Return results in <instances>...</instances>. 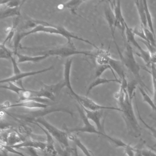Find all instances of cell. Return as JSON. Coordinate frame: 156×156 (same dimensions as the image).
<instances>
[{
    "mask_svg": "<svg viewBox=\"0 0 156 156\" xmlns=\"http://www.w3.org/2000/svg\"><path fill=\"white\" fill-rule=\"evenodd\" d=\"M115 97L121 110L120 113L129 134L134 137H139L141 135V128L134 112L132 100L128 95L126 87L120 85L119 91L115 94Z\"/></svg>",
    "mask_w": 156,
    "mask_h": 156,
    "instance_id": "6da1fadb",
    "label": "cell"
},
{
    "mask_svg": "<svg viewBox=\"0 0 156 156\" xmlns=\"http://www.w3.org/2000/svg\"><path fill=\"white\" fill-rule=\"evenodd\" d=\"M35 24L33 28L29 31L22 32L17 34L16 39L14 41V54L17 53L18 48L20 46V43L22 40L28 35L37 33H45L51 34H58L63 36L67 40V42H72V39H74L78 41H81L83 42L86 43L88 44H90L94 46L96 49H98V47L93 44L91 42L85 39L81 38L77 35L73 34L70 32L68 31L65 28L62 26H55V25H51L43 21H35L34 22Z\"/></svg>",
    "mask_w": 156,
    "mask_h": 156,
    "instance_id": "7a4b0ae2",
    "label": "cell"
},
{
    "mask_svg": "<svg viewBox=\"0 0 156 156\" xmlns=\"http://www.w3.org/2000/svg\"><path fill=\"white\" fill-rule=\"evenodd\" d=\"M122 37L123 38L125 47L123 52L120 50L117 43L116 41V40H114V43L115 45L119 55L120 57V61L123 63L124 66H126L127 70L134 76L135 80L138 83L139 86L144 89L145 88L146 90H149L148 87L145 84L142 80L140 75L141 67L135 58V55L132 46L127 41L125 36V34H122Z\"/></svg>",
    "mask_w": 156,
    "mask_h": 156,
    "instance_id": "3957f363",
    "label": "cell"
},
{
    "mask_svg": "<svg viewBox=\"0 0 156 156\" xmlns=\"http://www.w3.org/2000/svg\"><path fill=\"white\" fill-rule=\"evenodd\" d=\"M34 122L38 123L44 128L51 136L59 142L64 151L71 152L69 142V134L68 132L59 129L48 122L44 118H41L33 123Z\"/></svg>",
    "mask_w": 156,
    "mask_h": 156,
    "instance_id": "277c9868",
    "label": "cell"
},
{
    "mask_svg": "<svg viewBox=\"0 0 156 156\" xmlns=\"http://www.w3.org/2000/svg\"><path fill=\"white\" fill-rule=\"evenodd\" d=\"M55 112H64L68 113L71 116L73 115V112L70 110L64 108H52L51 109H41V110H37V111H31L26 114H21V115H17V114H10L7 113L9 115L11 116L14 118L19 119L20 120L25 122H30L33 123L37 119L43 118L44 116Z\"/></svg>",
    "mask_w": 156,
    "mask_h": 156,
    "instance_id": "5b68a950",
    "label": "cell"
},
{
    "mask_svg": "<svg viewBox=\"0 0 156 156\" xmlns=\"http://www.w3.org/2000/svg\"><path fill=\"white\" fill-rule=\"evenodd\" d=\"M44 54L50 55H56L61 57H67L76 55H83L94 57V52L90 51H79L75 47L73 42H67L66 44L59 46L44 52Z\"/></svg>",
    "mask_w": 156,
    "mask_h": 156,
    "instance_id": "8992f818",
    "label": "cell"
},
{
    "mask_svg": "<svg viewBox=\"0 0 156 156\" xmlns=\"http://www.w3.org/2000/svg\"><path fill=\"white\" fill-rule=\"evenodd\" d=\"M125 36L127 42L130 45L134 46L140 52V53H136V54L143 60L147 66L149 67H150L151 63L149 52L147 51L144 50L136 40L135 34L132 31V29L129 27L126 23L125 24Z\"/></svg>",
    "mask_w": 156,
    "mask_h": 156,
    "instance_id": "52a82bcc",
    "label": "cell"
},
{
    "mask_svg": "<svg viewBox=\"0 0 156 156\" xmlns=\"http://www.w3.org/2000/svg\"><path fill=\"white\" fill-rule=\"evenodd\" d=\"M1 140L3 142V145L12 147L21 143L25 140L19 134L17 130L11 126L1 129Z\"/></svg>",
    "mask_w": 156,
    "mask_h": 156,
    "instance_id": "ba28073f",
    "label": "cell"
},
{
    "mask_svg": "<svg viewBox=\"0 0 156 156\" xmlns=\"http://www.w3.org/2000/svg\"><path fill=\"white\" fill-rule=\"evenodd\" d=\"M72 94L75 98L77 102L80 105L83 107L89 110L92 111H99V110H113L121 112V110L119 108H115L114 107L105 106L101 105L95 103L87 97L80 95L76 94L74 91L71 93Z\"/></svg>",
    "mask_w": 156,
    "mask_h": 156,
    "instance_id": "9c48e42d",
    "label": "cell"
},
{
    "mask_svg": "<svg viewBox=\"0 0 156 156\" xmlns=\"http://www.w3.org/2000/svg\"><path fill=\"white\" fill-rule=\"evenodd\" d=\"M78 112L80 117L83 122V126L81 128H79L72 129H68L67 132L70 133H87L90 134H95L97 135H102L105 137H108V135L105 133H102L98 130L94 126H93L90 122L89 119L87 118V117L83 109L82 108V107L77 106Z\"/></svg>",
    "mask_w": 156,
    "mask_h": 156,
    "instance_id": "30bf717a",
    "label": "cell"
},
{
    "mask_svg": "<svg viewBox=\"0 0 156 156\" xmlns=\"http://www.w3.org/2000/svg\"><path fill=\"white\" fill-rule=\"evenodd\" d=\"M49 107V105L44 103H41L35 100H25L20 101L15 104H12L9 101L4 102L1 105L2 110H5L12 108L22 107L28 108H41L45 109Z\"/></svg>",
    "mask_w": 156,
    "mask_h": 156,
    "instance_id": "8fae6325",
    "label": "cell"
},
{
    "mask_svg": "<svg viewBox=\"0 0 156 156\" xmlns=\"http://www.w3.org/2000/svg\"><path fill=\"white\" fill-rule=\"evenodd\" d=\"M53 68V66H52L48 68L42 69V70H38V71L28 72H21L18 74L13 75V76L9 77V78L2 80L0 81V83L1 84L4 83H14L18 84L19 85V86L20 87H23L22 84V80L23 78L28 77V76H32L35 75L48 72V71L51 70Z\"/></svg>",
    "mask_w": 156,
    "mask_h": 156,
    "instance_id": "7c38bea8",
    "label": "cell"
},
{
    "mask_svg": "<svg viewBox=\"0 0 156 156\" xmlns=\"http://www.w3.org/2000/svg\"><path fill=\"white\" fill-rule=\"evenodd\" d=\"M115 17L117 21V28H119L121 32V34L125 33V21L121 9V2L108 1Z\"/></svg>",
    "mask_w": 156,
    "mask_h": 156,
    "instance_id": "4fadbf2b",
    "label": "cell"
},
{
    "mask_svg": "<svg viewBox=\"0 0 156 156\" xmlns=\"http://www.w3.org/2000/svg\"><path fill=\"white\" fill-rule=\"evenodd\" d=\"M81 106V105H80ZM82 107L86 115L89 120H92L95 125H96V128L98 130L102 133L103 132V126L102 125V119L103 117V110H99V111H92L88 110L86 108Z\"/></svg>",
    "mask_w": 156,
    "mask_h": 156,
    "instance_id": "5bb4252c",
    "label": "cell"
},
{
    "mask_svg": "<svg viewBox=\"0 0 156 156\" xmlns=\"http://www.w3.org/2000/svg\"><path fill=\"white\" fill-rule=\"evenodd\" d=\"M33 124L38 126L40 129H41V130H42L43 132H44L45 136H46V147L45 150L44 151V156H51L58 155V152L55 149L54 138L41 126L38 124V123H35V122Z\"/></svg>",
    "mask_w": 156,
    "mask_h": 156,
    "instance_id": "9a60e30c",
    "label": "cell"
},
{
    "mask_svg": "<svg viewBox=\"0 0 156 156\" xmlns=\"http://www.w3.org/2000/svg\"><path fill=\"white\" fill-rule=\"evenodd\" d=\"M105 16L110 30L113 39L115 38V31L117 28V21L114 11L108 2L105 8Z\"/></svg>",
    "mask_w": 156,
    "mask_h": 156,
    "instance_id": "2e32d148",
    "label": "cell"
},
{
    "mask_svg": "<svg viewBox=\"0 0 156 156\" xmlns=\"http://www.w3.org/2000/svg\"><path fill=\"white\" fill-rule=\"evenodd\" d=\"M46 142L30 139L24 140L20 144L11 147L14 149L27 148L28 149L32 148L34 149L41 150L44 151L46 148Z\"/></svg>",
    "mask_w": 156,
    "mask_h": 156,
    "instance_id": "e0dca14e",
    "label": "cell"
},
{
    "mask_svg": "<svg viewBox=\"0 0 156 156\" xmlns=\"http://www.w3.org/2000/svg\"><path fill=\"white\" fill-rule=\"evenodd\" d=\"M114 73H115L120 78L121 81L126 80V76L124 70V66L121 61L110 58L108 63Z\"/></svg>",
    "mask_w": 156,
    "mask_h": 156,
    "instance_id": "ac0fdd59",
    "label": "cell"
},
{
    "mask_svg": "<svg viewBox=\"0 0 156 156\" xmlns=\"http://www.w3.org/2000/svg\"><path fill=\"white\" fill-rule=\"evenodd\" d=\"M97 50V51L94 52V57L95 58L97 64L99 66L108 65V62L111 57L109 51L99 48Z\"/></svg>",
    "mask_w": 156,
    "mask_h": 156,
    "instance_id": "d6986e66",
    "label": "cell"
},
{
    "mask_svg": "<svg viewBox=\"0 0 156 156\" xmlns=\"http://www.w3.org/2000/svg\"><path fill=\"white\" fill-rule=\"evenodd\" d=\"M73 58L67 59L64 65V70L63 82L65 87L69 89L70 92L73 91L72 85H71L70 75H71V68L73 63Z\"/></svg>",
    "mask_w": 156,
    "mask_h": 156,
    "instance_id": "ffe728a7",
    "label": "cell"
},
{
    "mask_svg": "<svg viewBox=\"0 0 156 156\" xmlns=\"http://www.w3.org/2000/svg\"><path fill=\"white\" fill-rule=\"evenodd\" d=\"M85 2V1L82 0H72L66 2L63 4H60L58 5L57 8L58 9L63 10L65 9L70 10V11L73 14L76 15V11L78 8L83 4Z\"/></svg>",
    "mask_w": 156,
    "mask_h": 156,
    "instance_id": "44dd1931",
    "label": "cell"
},
{
    "mask_svg": "<svg viewBox=\"0 0 156 156\" xmlns=\"http://www.w3.org/2000/svg\"><path fill=\"white\" fill-rule=\"evenodd\" d=\"M18 57V63H22L31 62H38L40 61H42L49 57L50 55L47 54H43L41 55L38 56H29L25 55L20 54L17 53L15 54Z\"/></svg>",
    "mask_w": 156,
    "mask_h": 156,
    "instance_id": "7402d4cb",
    "label": "cell"
},
{
    "mask_svg": "<svg viewBox=\"0 0 156 156\" xmlns=\"http://www.w3.org/2000/svg\"><path fill=\"white\" fill-rule=\"evenodd\" d=\"M118 83L121 84V81L120 79H109L107 78H102V77H98L96 78L90 84V85L88 87L87 91L86 96L87 97L89 94V93L91 92L92 89H94L96 87L100 85L110 83Z\"/></svg>",
    "mask_w": 156,
    "mask_h": 156,
    "instance_id": "603a6c76",
    "label": "cell"
},
{
    "mask_svg": "<svg viewBox=\"0 0 156 156\" xmlns=\"http://www.w3.org/2000/svg\"><path fill=\"white\" fill-rule=\"evenodd\" d=\"M134 3L141 22V26L144 28H148L144 2L143 1H134Z\"/></svg>",
    "mask_w": 156,
    "mask_h": 156,
    "instance_id": "cb8c5ba5",
    "label": "cell"
},
{
    "mask_svg": "<svg viewBox=\"0 0 156 156\" xmlns=\"http://www.w3.org/2000/svg\"><path fill=\"white\" fill-rule=\"evenodd\" d=\"M23 5L14 8H6L3 11L1 12L0 18L1 20L10 18V17L20 16V11Z\"/></svg>",
    "mask_w": 156,
    "mask_h": 156,
    "instance_id": "d4e9b609",
    "label": "cell"
},
{
    "mask_svg": "<svg viewBox=\"0 0 156 156\" xmlns=\"http://www.w3.org/2000/svg\"><path fill=\"white\" fill-rule=\"evenodd\" d=\"M138 88L140 94L142 96L143 102H145V103L148 104L153 111H155L156 112V106L155 105V103H154V101H153V99H152L150 97V96L148 94L145 89L142 88L140 86H138Z\"/></svg>",
    "mask_w": 156,
    "mask_h": 156,
    "instance_id": "484cf974",
    "label": "cell"
},
{
    "mask_svg": "<svg viewBox=\"0 0 156 156\" xmlns=\"http://www.w3.org/2000/svg\"><path fill=\"white\" fill-rule=\"evenodd\" d=\"M144 2V8H145V12H146V19H147V23L148 28L150 30L152 33L155 36H156L155 30L153 26V21H152V16L151 13L149 9L148 6L147 2L146 1H143Z\"/></svg>",
    "mask_w": 156,
    "mask_h": 156,
    "instance_id": "4316f807",
    "label": "cell"
},
{
    "mask_svg": "<svg viewBox=\"0 0 156 156\" xmlns=\"http://www.w3.org/2000/svg\"><path fill=\"white\" fill-rule=\"evenodd\" d=\"M138 84H139L138 83L135 79L128 82L127 92L129 97L132 100H133V98L135 97V91L136 87L138 86Z\"/></svg>",
    "mask_w": 156,
    "mask_h": 156,
    "instance_id": "83f0119b",
    "label": "cell"
},
{
    "mask_svg": "<svg viewBox=\"0 0 156 156\" xmlns=\"http://www.w3.org/2000/svg\"><path fill=\"white\" fill-rule=\"evenodd\" d=\"M25 1H1V6L5 5L6 8H14L23 5Z\"/></svg>",
    "mask_w": 156,
    "mask_h": 156,
    "instance_id": "f1b7e54d",
    "label": "cell"
},
{
    "mask_svg": "<svg viewBox=\"0 0 156 156\" xmlns=\"http://www.w3.org/2000/svg\"><path fill=\"white\" fill-rule=\"evenodd\" d=\"M18 19H16L13 22V24H12V27L10 28L9 30L8 31V35L7 36L5 40L3 41V44H5L7 42H9L11 41L12 38L14 37V35H15V32L16 30V28H17V25L18 24Z\"/></svg>",
    "mask_w": 156,
    "mask_h": 156,
    "instance_id": "f546056e",
    "label": "cell"
},
{
    "mask_svg": "<svg viewBox=\"0 0 156 156\" xmlns=\"http://www.w3.org/2000/svg\"><path fill=\"white\" fill-rule=\"evenodd\" d=\"M0 58L9 59L13 56V52L7 48L5 44L2 43L0 45Z\"/></svg>",
    "mask_w": 156,
    "mask_h": 156,
    "instance_id": "4dcf8cb0",
    "label": "cell"
},
{
    "mask_svg": "<svg viewBox=\"0 0 156 156\" xmlns=\"http://www.w3.org/2000/svg\"><path fill=\"white\" fill-rule=\"evenodd\" d=\"M109 70L112 72V73L114 75V76L115 77V78H117L116 77L115 75V73L113 72L112 69H111L110 66H109L108 65H98V67L97 68L96 71L95 72V77L96 78H98V77H101L102 75L107 70Z\"/></svg>",
    "mask_w": 156,
    "mask_h": 156,
    "instance_id": "1f68e13d",
    "label": "cell"
},
{
    "mask_svg": "<svg viewBox=\"0 0 156 156\" xmlns=\"http://www.w3.org/2000/svg\"><path fill=\"white\" fill-rule=\"evenodd\" d=\"M136 108L137 110L138 116L139 119V120L141 121V123L145 126L149 130L152 136L156 140V129L153 127L151 126H150L148 124H147V122H146V121L143 119L142 118V117H141V115H140V111L139 110L138 108L137 104Z\"/></svg>",
    "mask_w": 156,
    "mask_h": 156,
    "instance_id": "d6a6232c",
    "label": "cell"
},
{
    "mask_svg": "<svg viewBox=\"0 0 156 156\" xmlns=\"http://www.w3.org/2000/svg\"><path fill=\"white\" fill-rule=\"evenodd\" d=\"M144 31L147 37L148 42L153 45L156 48V37L152 34V33L150 30L148 28H144Z\"/></svg>",
    "mask_w": 156,
    "mask_h": 156,
    "instance_id": "836d02e7",
    "label": "cell"
},
{
    "mask_svg": "<svg viewBox=\"0 0 156 156\" xmlns=\"http://www.w3.org/2000/svg\"><path fill=\"white\" fill-rule=\"evenodd\" d=\"M132 30L135 35L138 36L142 41L147 42L144 29L142 26H136L134 29H132Z\"/></svg>",
    "mask_w": 156,
    "mask_h": 156,
    "instance_id": "e575fe53",
    "label": "cell"
},
{
    "mask_svg": "<svg viewBox=\"0 0 156 156\" xmlns=\"http://www.w3.org/2000/svg\"><path fill=\"white\" fill-rule=\"evenodd\" d=\"M142 156H156V153L152 150L147 149H140Z\"/></svg>",
    "mask_w": 156,
    "mask_h": 156,
    "instance_id": "d590c367",
    "label": "cell"
},
{
    "mask_svg": "<svg viewBox=\"0 0 156 156\" xmlns=\"http://www.w3.org/2000/svg\"><path fill=\"white\" fill-rule=\"evenodd\" d=\"M150 70H148L147 69H146V68H145V69H144L145 71H147L148 73H149V74H150L152 79H154V80H155L156 81V65L154 64H151L150 67Z\"/></svg>",
    "mask_w": 156,
    "mask_h": 156,
    "instance_id": "8d00e7d4",
    "label": "cell"
},
{
    "mask_svg": "<svg viewBox=\"0 0 156 156\" xmlns=\"http://www.w3.org/2000/svg\"><path fill=\"white\" fill-rule=\"evenodd\" d=\"M152 82L153 89V100L156 106V81L154 79H152Z\"/></svg>",
    "mask_w": 156,
    "mask_h": 156,
    "instance_id": "74e56055",
    "label": "cell"
},
{
    "mask_svg": "<svg viewBox=\"0 0 156 156\" xmlns=\"http://www.w3.org/2000/svg\"><path fill=\"white\" fill-rule=\"evenodd\" d=\"M151 62V64L156 65V52L150 54Z\"/></svg>",
    "mask_w": 156,
    "mask_h": 156,
    "instance_id": "f35d334b",
    "label": "cell"
},
{
    "mask_svg": "<svg viewBox=\"0 0 156 156\" xmlns=\"http://www.w3.org/2000/svg\"><path fill=\"white\" fill-rule=\"evenodd\" d=\"M29 151L31 156H39L34 149L29 148Z\"/></svg>",
    "mask_w": 156,
    "mask_h": 156,
    "instance_id": "ab89813d",
    "label": "cell"
},
{
    "mask_svg": "<svg viewBox=\"0 0 156 156\" xmlns=\"http://www.w3.org/2000/svg\"><path fill=\"white\" fill-rule=\"evenodd\" d=\"M74 152L75 156H79L78 151H77V150L76 147H75L74 149Z\"/></svg>",
    "mask_w": 156,
    "mask_h": 156,
    "instance_id": "60d3db41",
    "label": "cell"
},
{
    "mask_svg": "<svg viewBox=\"0 0 156 156\" xmlns=\"http://www.w3.org/2000/svg\"><path fill=\"white\" fill-rule=\"evenodd\" d=\"M1 150L2 151V156H8V154H7V151L3 150Z\"/></svg>",
    "mask_w": 156,
    "mask_h": 156,
    "instance_id": "b9f144b4",
    "label": "cell"
}]
</instances>
